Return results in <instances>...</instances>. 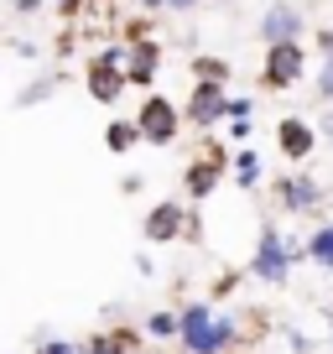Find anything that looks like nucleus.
I'll return each mask as SVG.
<instances>
[{"instance_id":"obj_16","label":"nucleus","mask_w":333,"mask_h":354,"mask_svg":"<svg viewBox=\"0 0 333 354\" xmlns=\"http://www.w3.org/2000/svg\"><path fill=\"white\" fill-rule=\"evenodd\" d=\"M146 328L156 333V339H178V313H151V323Z\"/></svg>"},{"instance_id":"obj_12","label":"nucleus","mask_w":333,"mask_h":354,"mask_svg":"<svg viewBox=\"0 0 333 354\" xmlns=\"http://www.w3.org/2000/svg\"><path fill=\"white\" fill-rule=\"evenodd\" d=\"M307 261L323 266V271H333V224H328V230H318V234L307 240Z\"/></svg>"},{"instance_id":"obj_10","label":"nucleus","mask_w":333,"mask_h":354,"mask_svg":"<svg viewBox=\"0 0 333 354\" xmlns=\"http://www.w3.org/2000/svg\"><path fill=\"white\" fill-rule=\"evenodd\" d=\"M182 230V209H172V203H162V209H151L146 214V240H172V234Z\"/></svg>"},{"instance_id":"obj_5","label":"nucleus","mask_w":333,"mask_h":354,"mask_svg":"<svg viewBox=\"0 0 333 354\" xmlns=\"http://www.w3.org/2000/svg\"><path fill=\"white\" fill-rule=\"evenodd\" d=\"M188 115H193V125H213L219 115H229V100H224V88H219V84H198V94H193Z\"/></svg>"},{"instance_id":"obj_15","label":"nucleus","mask_w":333,"mask_h":354,"mask_svg":"<svg viewBox=\"0 0 333 354\" xmlns=\"http://www.w3.org/2000/svg\"><path fill=\"white\" fill-rule=\"evenodd\" d=\"M234 177H240L245 188H250V183L260 177V156H256V151H240V162H234Z\"/></svg>"},{"instance_id":"obj_17","label":"nucleus","mask_w":333,"mask_h":354,"mask_svg":"<svg viewBox=\"0 0 333 354\" xmlns=\"http://www.w3.org/2000/svg\"><path fill=\"white\" fill-rule=\"evenodd\" d=\"M42 354H78V344H57L53 339V344H42Z\"/></svg>"},{"instance_id":"obj_1","label":"nucleus","mask_w":333,"mask_h":354,"mask_svg":"<svg viewBox=\"0 0 333 354\" xmlns=\"http://www.w3.org/2000/svg\"><path fill=\"white\" fill-rule=\"evenodd\" d=\"M178 339L188 354H224L234 344V323L213 318L209 302H188V308L178 313Z\"/></svg>"},{"instance_id":"obj_2","label":"nucleus","mask_w":333,"mask_h":354,"mask_svg":"<svg viewBox=\"0 0 333 354\" xmlns=\"http://www.w3.org/2000/svg\"><path fill=\"white\" fill-rule=\"evenodd\" d=\"M287 271H292V250H287V240L276 234V224H266V230H260L256 255H250V277H260V281H287Z\"/></svg>"},{"instance_id":"obj_4","label":"nucleus","mask_w":333,"mask_h":354,"mask_svg":"<svg viewBox=\"0 0 333 354\" xmlns=\"http://www.w3.org/2000/svg\"><path fill=\"white\" fill-rule=\"evenodd\" d=\"M297 73H302V53H297V42L271 47V57H266V84H271V88H287V84H297Z\"/></svg>"},{"instance_id":"obj_9","label":"nucleus","mask_w":333,"mask_h":354,"mask_svg":"<svg viewBox=\"0 0 333 354\" xmlns=\"http://www.w3.org/2000/svg\"><path fill=\"white\" fill-rule=\"evenodd\" d=\"M276 141H281V151H287L292 162H302V156L312 151V125H302V120H281V125H276Z\"/></svg>"},{"instance_id":"obj_18","label":"nucleus","mask_w":333,"mask_h":354,"mask_svg":"<svg viewBox=\"0 0 333 354\" xmlns=\"http://www.w3.org/2000/svg\"><path fill=\"white\" fill-rule=\"evenodd\" d=\"M318 88H323V94L333 100V57H328V68H323V84H318Z\"/></svg>"},{"instance_id":"obj_21","label":"nucleus","mask_w":333,"mask_h":354,"mask_svg":"<svg viewBox=\"0 0 333 354\" xmlns=\"http://www.w3.org/2000/svg\"><path fill=\"white\" fill-rule=\"evenodd\" d=\"M323 136H328V141H333V115H328V120H323Z\"/></svg>"},{"instance_id":"obj_11","label":"nucleus","mask_w":333,"mask_h":354,"mask_svg":"<svg viewBox=\"0 0 333 354\" xmlns=\"http://www.w3.org/2000/svg\"><path fill=\"white\" fill-rule=\"evenodd\" d=\"M84 354H135V339L125 328H110V333H94Z\"/></svg>"},{"instance_id":"obj_7","label":"nucleus","mask_w":333,"mask_h":354,"mask_svg":"<svg viewBox=\"0 0 333 354\" xmlns=\"http://www.w3.org/2000/svg\"><path fill=\"white\" fill-rule=\"evenodd\" d=\"M318 183L312 177H281V203H287L292 214H307V209H318Z\"/></svg>"},{"instance_id":"obj_20","label":"nucleus","mask_w":333,"mask_h":354,"mask_svg":"<svg viewBox=\"0 0 333 354\" xmlns=\"http://www.w3.org/2000/svg\"><path fill=\"white\" fill-rule=\"evenodd\" d=\"M166 6H172V11H188V6H193V0H166Z\"/></svg>"},{"instance_id":"obj_14","label":"nucleus","mask_w":333,"mask_h":354,"mask_svg":"<svg viewBox=\"0 0 333 354\" xmlns=\"http://www.w3.org/2000/svg\"><path fill=\"white\" fill-rule=\"evenodd\" d=\"M213 183H219V167H209V162H193V172H188V188L198 193H213Z\"/></svg>"},{"instance_id":"obj_19","label":"nucleus","mask_w":333,"mask_h":354,"mask_svg":"<svg viewBox=\"0 0 333 354\" xmlns=\"http://www.w3.org/2000/svg\"><path fill=\"white\" fill-rule=\"evenodd\" d=\"M323 53L333 57V26H328V32H323Z\"/></svg>"},{"instance_id":"obj_6","label":"nucleus","mask_w":333,"mask_h":354,"mask_svg":"<svg viewBox=\"0 0 333 354\" xmlns=\"http://www.w3.org/2000/svg\"><path fill=\"white\" fill-rule=\"evenodd\" d=\"M297 32H302V16L292 11V6H271V11H266V42L271 47L297 42Z\"/></svg>"},{"instance_id":"obj_8","label":"nucleus","mask_w":333,"mask_h":354,"mask_svg":"<svg viewBox=\"0 0 333 354\" xmlns=\"http://www.w3.org/2000/svg\"><path fill=\"white\" fill-rule=\"evenodd\" d=\"M115 63H120V53L99 57V63H94V73H89V88H94V100H104V104H110L115 94H120V84H125V78L115 73Z\"/></svg>"},{"instance_id":"obj_13","label":"nucleus","mask_w":333,"mask_h":354,"mask_svg":"<svg viewBox=\"0 0 333 354\" xmlns=\"http://www.w3.org/2000/svg\"><path fill=\"white\" fill-rule=\"evenodd\" d=\"M135 141H141V125H125V120H115L110 125V131H104V146H110V151H125V146H135Z\"/></svg>"},{"instance_id":"obj_3","label":"nucleus","mask_w":333,"mask_h":354,"mask_svg":"<svg viewBox=\"0 0 333 354\" xmlns=\"http://www.w3.org/2000/svg\"><path fill=\"white\" fill-rule=\"evenodd\" d=\"M135 125H141V141L166 146L172 136H178V110H172L166 100H146V104H141V115H135Z\"/></svg>"}]
</instances>
